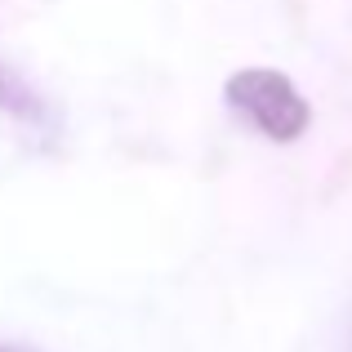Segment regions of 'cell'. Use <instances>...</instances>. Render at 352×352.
Listing matches in <instances>:
<instances>
[{
	"mask_svg": "<svg viewBox=\"0 0 352 352\" xmlns=\"http://www.w3.org/2000/svg\"><path fill=\"white\" fill-rule=\"evenodd\" d=\"M223 98L254 134L272 138V143H294V138H303V129L312 125V107H308V98L299 94V85H294L290 76H281V72H272V67L232 72L228 85H223Z\"/></svg>",
	"mask_w": 352,
	"mask_h": 352,
	"instance_id": "6da1fadb",
	"label": "cell"
},
{
	"mask_svg": "<svg viewBox=\"0 0 352 352\" xmlns=\"http://www.w3.org/2000/svg\"><path fill=\"white\" fill-rule=\"evenodd\" d=\"M0 112L9 120H18V125H27V129H41V134L58 129V116H54L50 98L27 76H18L9 63H0Z\"/></svg>",
	"mask_w": 352,
	"mask_h": 352,
	"instance_id": "7a4b0ae2",
	"label": "cell"
},
{
	"mask_svg": "<svg viewBox=\"0 0 352 352\" xmlns=\"http://www.w3.org/2000/svg\"><path fill=\"white\" fill-rule=\"evenodd\" d=\"M0 352H41V348H32V344H18V339H0Z\"/></svg>",
	"mask_w": 352,
	"mask_h": 352,
	"instance_id": "3957f363",
	"label": "cell"
}]
</instances>
